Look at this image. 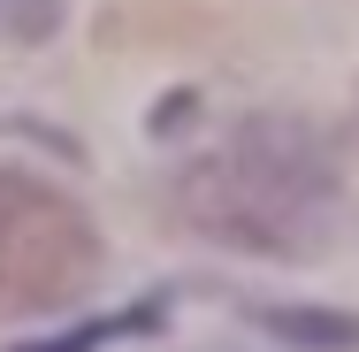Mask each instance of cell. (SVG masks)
<instances>
[{"mask_svg":"<svg viewBox=\"0 0 359 352\" xmlns=\"http://www.w3.org/2000/svg\"><path fill=\"white\" fill-rule=\"evenodd\" d=\"M176 207L222 245L276 253V261H313V253H329V237L344 222V184H337L313 131L252 115L199 169H184Z\"/></svg>","mask_w":359,"mask_h":352,"instance_id":"obj_1","label":"cell"},{"mask_svg":"<svg viewBox=\"0 0 359 352\" xmlns=\"http://www.w3.org/2000/svg\"><path fill=\"white\" fill-rule=\"evenodd\" d=\"M100 283V230L46 176L0 169V314H46Z\"/></svg>","mask_w":359,"mask_h":352,"instance_id":"obj_2","label":"cell"},{"mask_svg":"<svg viewBox=\"0 0 359 352\" xmlns=\"http://www.w3.org/2000/svg\"><path fill=\"white\" fill-rule=\"evenodd\" d=\"M153 314H161V299H145L138 314H107V322H84V330H69L62 345H23V352H100L107 337H130V330H145Z\"/></svg>","mask_w":359,"mask_h":352,"instance_id":"obj_3","label":"cell"},{"mask_svg":"<svg viewBox=\"0 0 359 352\" xmlns=\"http://www.w3.org/2000/svg\"><path fill=\"white\" fill-rule=\"evenodd\" d=\"M62 23V0H0V39L31 46V39H54Z\"/></svg>","mask_w":359,"mask_h":352,"instance_id":"obj_4","label":"cell"}]
</instances>
